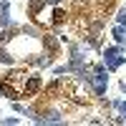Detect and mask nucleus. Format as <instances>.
I'll return each instance as SVG.
<instances>
[{
  "label": "nucleus",
  "mask_w": 126,
  "mask_h": 126,
  "mask_svg": "<svg viewBox=\"0 0 126 126\" xmlns=\"http://www.w3.org/2000/svg\"><path fill=\"white\" fill-rule=\"evenodd\" d=\"M116 20H119V25H126V10H121V13L116 15Z\"/></svg>",
  "instance_id": "10"
},
{
  "label": "nucleus",
  "mask_w": 126,
  "mask_h": 126,
  "mask_svg": "<svg viewBox=\"0 0 126 126\" xmlns=\"http://www.w3.org/2000/svg\"><path fill=\"white\" fill-rule=\"evenodd\" d=\"M113 106H116V109L124 113V116H126V103H124V101H113Z\"/></svg>",
  "instance_id": "9"
},
{
  "label": "nucleus",
  "mask_w": 126,
  "mask_h": 126,
  "mask_svg": "<svg viewBox=\"0 0 126 126\" xmlns=\"http://www.w3.org/2000/svg\"><path fill=\"white\" fill-rule=\"evenodd\" d=\"M106 58V66H109V71H116L121 63L126 61V58H121V56H116V53H111V56H103Z\"/></svg>",
  "instance_id": "3"
},
{
  "label": "nucleus",
  "mask_w": 126,
  "mask_h": 126,
  "mask_svg": "<svg viewBox=\"0 0 126 126\" xmlns=\"http://www.w3.org/2000/svg\"><path fill=\"white\" fill-rule=\"evenodd\" d=\"M43 121H46V124H63V119H61V113H58V111H48Z\"/></svg>",
  "instance_id": "4"
},
{
  "label": "nucleus",
  "mask_w": 126,
  "mask_h": 126,
  "mask_svg": "<svg viewBox=\"0 0 126 126\" xmlns=\"http://www.w3.org/2000/svg\"><path fill=\"white\" fill-rule=\"evenodd\" d=\"M15 30H18V28H13V30H0V43H8V40L13 38Z\"/></svg>",
  "instance_id": "7"
},
{
  "label": "nucleus",
  "mask_w": 126,
  "mask_h": 126,
  "mask_svg": "<svg viewBox=\"0 0 126 126\" xmlns=\"http://www.w3.org/2000/svg\"><path fill=\"white\" fill-rule=\"evenodd\" d=\"M0 63H13V56L3 48V43H0Z\"/></svg>",
  "instance_id": "6"
},
{
  "label": "nucleus",
  "mask_w": 126,
  "mask_h": 126,
  "mask_svg": "<svg viewBox=\"0 0 126 126\" xmlns=\"http://www.w3.org/2000/svg\"><path fill=\"white\" fill-rule=\"evenodd\" d=\"M38 88H40V76H35V73H25L20 68L10 71L5 76V81L0 83V93L8 96V98H13V101L23 98V96H33Z\"/></svg>",
  "instance_id": "1"
},
{
  "label": "nucleus",
  "mask_w": 126,
  "mask_h": 126,
  "mask_svg": "<svg viewBox=\"0 0 126 126\" xmlns=\"http://www.w3.org/2000/svg\"><path fill=\"white\" fill-rule=\"evenodd\" d=\"M113 38L121 43V40L126 38V25H116V28H113Z\"/></svg>",
  "instance_id": "5"
},
{
  "label": "nucleus",
  "mask_w": 126,
  "mask_h": 126,
  "mask_svg": "<svg viewBox=\"0 0 126 126\" xmlns=\"http://www.w3.org/2000/svg\"><path fill=\"white\" fill-rule=\"evenodd\" d=\"M20 30H23L25 35H30V38H38V35H40V33H38V30H35L33 25H23V28H20Z\"/></svg>",
  "instance_id": "8"
},
{
  "label": "nucleus",
  "mask_w": 126,
  "mask_h": 126,
  "mask_svg": "<svg viewBox=\"0 0 126 126\" xmlns=\"http://www.w3.org/2000/svg\"><path fill=\"white\" fill-rule=\"evenodd\" d=\"M30 15L38 25H46V28H56L61 23H66L63 3H50V0H33L30 3Z\"/></svg>",
  "instance_id": "2"
}]
</instances>
